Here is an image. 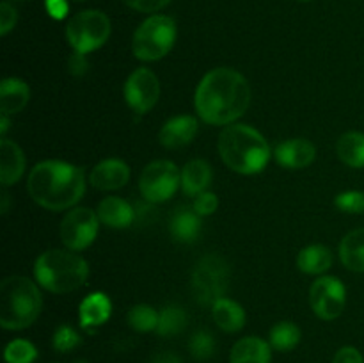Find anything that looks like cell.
Returning <instances> with one entry per match:
<instances>
[{"label":"cell","mask_w":364,"mask_h":363,"mask_svg":"<svg viewBox=\"0 0 364 363\" xmlns=\"http://www.w3.org/2000/svg\"><path fill=\"white\" fill-rule=\"evenodd\" d=\"M198 120L194 116H188V114L171 117L160 128V144L167 149L185 148V146L194 141L196 134H198Z\"/></svg>","instance_id":"14"},{"label":"cell","mask_w":364,"mask_h":363,"mask_svg":"<svg viewBox=\"0 0 364 363\" xmlns=\"http://www.w3.org/2000/svg\"><path fill=\"white\" fill-rule=\"evenodd\" d=\"M302 2H309V0H302Z\"/></svg>","instance_id":"43"},{"label":"cell","mask_w":364,"mask_h":363,"mask_svg":"<svg viewBox=\"0 0 364 363\" xmlns=\"http://www.w3.org/2000/svg\"><path fill=\"white\" fill-rule=\"evenodd\" d=\"M151 363H181V359H180V356L174 354V352L164 351V352H159V354L153 356Z\"/></svg>","instance_id":"40"},{"label":"cell","mask_w":364,"mask_h":363,"mask_svg":"<svg viewBox=\"0 0 364 363\" xmlns=\"http://www.w3.org/2000/svg\"><path fill=\"white\" fill-rule=\"evenodd\" d=\"M251 103V88L240 71L215 68L196 88L194 107L205 123L228 127L245 114Z\"/></svg>","instance_id":"1"},{"label":"cell","mask_w":364,"mask_h":363,"mask_svg":"<svg viewBox=\"0 0 364 363\" xmlns=\"http://www.w3.org/2000/svg\"><path fill=\"white\" fill-rule=\"evenodd\" d=\"M274 159L287 169H304L316 159V148L308 139H288L276 146Z\"/></svg>","instance_id":"13"},{"label":"cell","mask_w":364,"mask_h":363,"mask_svg":"<svg viewBox=\"0 0 364 363\" xmlns=\"http://www.w3.org/2000/svg\"><path fill=\"white\" fill-rule=\"evenodd\" d=\"M25 173V155L20 146L11 139L0 141V182L2 187L16 184Z\"/></svg>","instance_id":"17"},{"label":"cell","mask_w":364,"mask_h":363,"mask_svg":"<svg viewBox=\"0 0 364 363\" xmlns=\"http://www.w3.org/2000/svg\"><path fill=\"white\" fill-rule=\"evenodd\" d=\"M123 2L139 13H156L164 9L171 0H123Z\"/></svg>","instance_id":"36"},{"label":"cell","mask_w":364,"mask_h":363,"mask_svg":"<svg viewBox=\"0 0 364 363\" xmlns=\"http://www.w3.org/2000/svg\"><path fill=\"white\" fill-rule=\"evenodd\" d=\"M173 238L181 244H191L201 233V216L192 206H178L169 221Z\"/></svg>","instance_id":"20"},{"label":"cell","mask_w":364,"mask_h":363,"mask_svg":"<svg viewBox=\"0 0 364 363\" xmlns=\"http://www.w3.org/2000/svg\"><path fill=\"white\" fill-rule=\"evenodd\" d=\"M80 344V335L68 324H60L52 337V345L55 351L59 352H70L73 351L77 345Z\"/></svg>","instance_id":"32"},{"label":"cell","mask_w":364,"mask_h":363,"mask_svg":"<svg viewBox=\"0 0 364 363\" xmlns=\"http://www.w3.org/2000/svg\"><path fill=\"white\" fill-rule=\"evenodd\" d=\"M219 155L238 174L262 173L270 160V146L256 128L244 123L224 127L219 135Z\"/></svg>","instance_id":"3"},{"label":"cell","mask_w":364,"mask_h":363,"mask_svg":"<svg viewBox=\"0 0 364 363\" xmlns=\"http://www.w3.org/2000/svg\"><path fill=\"white\" fill-rule=\"evenodd\" d=\"M230 285V265L223 256L205 255L192 270V294L203 306H212L224 298Z\"/></svg>","instance_id":"7"},{"label":"cell","mask_w":364,"mask_h":363,"mask_svg":"<svg viewBox=\"0 0 364 363\" xmlns=\"http://www.w3.org/2000/svg\"><path fill=\"white\" fill-rule=\"evenodd\" d=\"M192 209L199 214L201 217L212 216L217 209H219V198L213 192H201L199 196H196L194 203H192Z\"/></svg>","instance_id":"34"},{"label":"cell","mask_w":364,"mask_h":363,"mask_svg":"<svg viewBox=\"0 0 364 363\" xmlns=\"http://www.w3.org/2000/svg\"><path fill=\"white\" fill-rule=\"evenodd\" d=\"M299 342H301V330L297 324L290 322V320H281V322L274 324L269 333V344L279 352L291 351L297 347Z\"/></svg>","instance_id":"28"},{"label":"cell","mask_w":364,"mask_h":363,"mask_svg":"<svg viewBox=\"0 0 364 363\" xmlns=\"http://www.w3.org/2000/svg\"><path fill=\"white\" fill-rule=\"evenodd\" d=\"M27 191L43 209H71L85 192L84 171L64 160H43L28 173Z\"/></svg>","instance_id":"2"},{"label":"cell","mask_w":364,"mask_h":363,"mask_svg":"<svg viewBox=\"0 0 364 363\" xmlns=\"http://www.w3.org/2000/svg\"><path fill=\"white\" fill-rule=\"evenodd\" d=\"M340 260L348 270L364 273V228L345 235L340 242Z\"/></svg>","instance_id":"24"},{"label":"cell","mask_w":364,"mask_h":363,"mask_svg":"<svg viewBox=\"0 0 364 363\" xmlns=\"http://www.w3.org/2000/svg\"><path fill=\"white\" fill-rule=\"evenodd\" d=\"M333 265V253L322 244H311L297 256V267L304 274H323Z\"/></svg>","instance_id":"25"},{"label":"cell","mask_w":364,"mask_h":363,"mask_svg":"<svg viewBox=\"0 0 364 363\" xmlns=\"http://www.w3.org/2000/svg\"><path fill=\"white\" fill-rule=\"evenodd\" d=\"M100 223L105 226L114 228V230H123V228L132 226L135 223V209L123 198L117 196H107L98 203Z\"/></svg>","instance_id":"16"},{"label":"cell","mask_w":364,"mask_h":363,"mask_svg":"<svg viewBox=\"0 0 364 363\" xmlns=\"http://www.w3.org/2000/svg\"><path fill=\"white\" fill-rule=\"evenodd\" d=\"M347 288L336 276H320L309 288V305L322 320H334L343 313Z\"/></svg>","instance_id":"11"},{"label":"cell","mask_w":364,"mask_h":363,"mask_svg":"<svg viewBox=\"0 0 364 363\" xmlns=\"http://www.w3.org/2000/svg\"><path fill=\"white\" fill-rule=\"evenodd\" d=\"M334 205L345 214H364V192L345 191L334 199Z\"/></svg>","instance_id":"33"},{"label":"cell","mask_w":364,"mask_h":363,"mask_svg":"<svg viewBox=\"0 0 364 363\" xmlns=\"http://www.w3.org/2000/svg\"><path fill=\"white\" fill-rule=\"evenodd\" d=\"M130 180V167L119 159H105L89 173V182L98 191H117Z\"/></svg>","instance_id":"15"},{"label":"cell","mask_w":364,"mask_h":363,"mask_svg":"<svg viewBox=\"0 0 364 363\" xmlns=\"http://www.w3.org/2000/svg\"><path fill=\"white\" fill-rule=\"evenodd\" d=\"M109 16L98 9L80 11L70 18L66 25V39L75 52L89 53L98 50L110 38Z\"/></svg>","instance_id":"8"},{"label":"cell","mask_w":364,"mask_h":363,"mask_svg":"<svg viewBox=\"0 0 364 363\" xmlns=\"http://www.w3.org/2000/svg\"><path fill=\"white\" fill-rule=\"evenodd\" d=\"M127 320L132 330L137 333H149V331H156L159 312L149 305H135L128 310Z\"/></svg>","instance_id":"29"},{"label":"cell","mask_w":364,"mask_h":363,"mask_svg":"<svg viewBox=\"0 0 364 363\" xmlns=\"http://www.w3.org/2000/svg\"><path fill=\"white\" fill-rule=\"evenodd\" d=\"M181 187V171L171 160H153L139 177V191L149 203H164Z\"/></svg>","instance_id":"9"},{"label":"cell","mask_w":364,"mask_h":363,"mask_svg":"<svg viewBox=\"0 0 364 363\" xmlns=\"http://www.w3.org/2000/svg\"><path fill=\"white\" fill-rule=\"evenodd\" d=\"M89 68V60H87V53L82 52H73L68 59V70L73 77H82V75L87 73Z\"/></svg>","instance_id":"37"},{"label":"cell","mask_w":364,"mask_h":363,"mask_svg":"<svg viewBox=\"0 0 364 363\" xmlns=\"http://www.w3.org/2000/svg\"><path fill=\"white\" fill-rule=\"evenodd\" d=\"M230 363H272V345L259 337L240 338L231 349Z\"/></svg>","instance_id":"21"},{"label":"cell","mask_w":364,"mask_h":363,"mask_svg":"<svg viewBox=\"0 0 364 363\" xmlns=\"http://www.w3.org/2000/svg\"><path fill=\"white\" fill-rule=\"evenodd\" d=\"M0 199H2V205H0V212L7 214V210H9V194H7L6 191H2V194H0Z\"/></svg>","instance_id":"41"},{"label":"cell","mask_w":364,"mask_h":363,"mask_svg":"<svg viewBox=\"0 0 364 363\" xmlns=\"http://www.w3.org/2000/svg\"><path fill=\"white\" fill-rule=\"evenodd\" d=\"M36 281L53 294H68L87 281L89 265L77 251L48 249L34 263Z\"/></svg>","instance_id":"4"},{"label":"cell","mask_w":364,"mask_h":363,"mask_svg":"<svg viewBox=\"0 0 364 363\" xmlns=\"http://www.w3.org/2000/svg\"><path fill=\"white\" fill-rule=\"evenodd\" d=\"M43 308L38 285L25 276H9L0 285V326L18 331L32 326Z\"/></svg>","instance_id":"5"},{"label":"cell","mask_w":364,"mask_h":363,"mask_svg":"<svg viewBox=\"0 0 364 363\" xmlns=\"http://www.w3.org/2000/svg\"><path fill=\"white\" fill-rule=\"evenodd\" d=\"M110 313H112V302H110L109 295L103 292H92L87 298L82 299L80 308H78V319H80V326L84 330L92 331V327H100L109 320Z\"/></svg>","instance_id":"18"},{"label":"cell","mask_w":364,"mask_h":363,"mask_svg":"<svg viewBox=\"0 0 364 363\" xmlns=\"http://www.w3.org/2000/svg\"><path fill=\"white\" fill-rule=\"evenodd\" d=\"M127 105L134 112L146 114L156 105L160 96L159 77L149 68H137L132 71L123 88Z\"/></svg>","instance_id":"12"},{"label":"cell","mask_w":364,"mask_h":363,"mask_svg":"<svg viewBox=\"0 0 364 363\" xmlns=\"http://www.w3.org/2000/svg\"><path fill=\"white\" fill-rule=\"evenodd\" d=\"M212 317L226 333H238L245 326V310L230 298H220L213 302Z\"/></svg>","instance_id":"23"},{"label":"cell","mask_w":364,"mask_h":363,"mask_svg":"<svg viewBox=\"0 0 364 363\" xmlns=\"http://www.w3.org/2000/svg\"><path fill=\"white\" fill-rule=\"evenodd\" d=\"M333 363H364V358L358 349L352 345H345L334 354Z\"/></svg>","instance_id":"38"},{"label":"cell","mask_w":364,"mask_h":363,"mask_svg":"<svg viewBox=\"0 0 364 363\" xmlns=\"http://www.w3.org/2000/svg\"><path fill=\"white\" fill-rule=\"evenodd\" d=\"M212 177V167L206 160H188L183 169H181V191L187 196L196 198V196H199L208 189Z\"/></svg>","instance_id":"22"},{"label":"cell","mask_w":364,"mask_h":363,"mask_svg":"<svg viewBox=\"0 0 364 363\" xmlns=\"http://www.w3.org/2000/svg\"><path fill=\"white\" fill-rule=\"evenodd\" d=\"M176 21L166 14H153L142 21L132 39V52L142 63H153L173 50L176 43Z\"/></svg>","instance_id":"6"},{"label":"cell","mask_w":364,"mask_h":363,"mask_svg":"<svg viewBox=\"0 0 364 363\" xmlns=\"http://www.w3.org/2000/svg\"><path fill=\"white\" fill-rule=\"evenodd\" d=\"M188 315L180 305H167L159 312L156 333L160 337H176L187 327Z\"/></svg>","instance_id":"27"},{"label":"cell","mask_w":364,"mask_h":363,"mask_svg":"<svg viewBox=\"0 0 364 363\" xmlns=\"http://www.w3.org/2000/svg\"><path fill=\"white\" fill-rule=\"evenodd\" d=\"M336 153L343 164L350 167H364V134L347 132L336 142Z\"/></svg>","instance_id":"26"},{"label":"cell","mask_w":364,"mask_h":363,"mask_svg":"<svg viewBox=\"0 0 364 363\" xmlns=\"http://www.w3.org/2000/svg\"><path fill=\"white\" fill-rule=\"evenodd\" d=\"M78 2H80V0H78Z\"/></svg>","instance_id":"44"},{"label":"cell","mask_w":364,"mask_h":363,"mask_svg":"<svg viewBox=\"0 0 364 363\" xmlns=\"http://www.w3.org/2000/svg\"><path fill=\"white\" fill-rule=\"evenodd\" d=\"M7 128H9V116L0 114V134H2V137H6Z\"/></svg>","instance_id":"42"},{"label":"cell","mask_w":364,"mask_h":363,"mask_svg":"<svg viewBox=\"0 0 364 363\" xmlns=\"http://www.w3.org/2000/svg\"><path fill=\"white\" fill-rule=\"evenodd\" d=\"M31 100V88L27 82L16 77L4 78L0 84V114L13 116L21 112Z\"/></svg>","instance_id":"19"},{"label":"cell","mask_w":364,"mask_h":363,"mask_svg":"<svg viewBox=\"0 0 364 363\" xmlns=\"http://www.w3.org/2000/svg\"><path fill=\"white\" fill-rule=\"evenodd\" d=\"M18 20L16 9L9 2L0 4V34L7 36L14 28Z\"/></svg>","instance_id":"35"},{"label":"cell","mask_w":364,"mask_h":363,"mask_svg":"<svg viewBox=\"0 0 364 363\" xmlns=\"http://www.w3.org/2000/svg\"><path fill=\"white\" fill-rule=\"evenodd\" d=\"M38 358V349L25 338H14L4 349L6 363H34Z\"/></svg>","instance_id":"30"},{"label":"cell","mask_w":364,"mask_h":363,"mask_svg":"<svg viewBox=\"0 0 364 363\" xmlns=\"http://www.w3.org/2000/svg\"><path fill=\"white\" fill-rule=\"evenodd\" d=\"M46 11L55 20H63L68 14V2L66 0H46Z\"/></svg>","instance_id":"39"},{"label":"cell","mask_w":364,"mask_h":363,"mask_svg":"<svg viewBox=\"0 0 364 363\" xmlns=\"http://www.w3.org/2000/svg\"><path fill=\"white\" fill-rule=\"evenodd\" d=\"M188 351L196 359H210L217 351V342L213 335L206 330L196 331L188 340Z\"/></svg>","instance_id":"31"},{"label":"cell","mask_w":364,"mask_h":363,"mask_svg":"<svg viewBox=\"0 0 364 363\" xmlns=\"http://www.w3.org/2000/svg\"><path fill=\"white\" fill-rule=\"evenodd\" d=\"M98 214L85 206L71 209L60 223V241L71 251H84L98 235Z\"/></svg>","instance_id":"10"}]
</instances>
